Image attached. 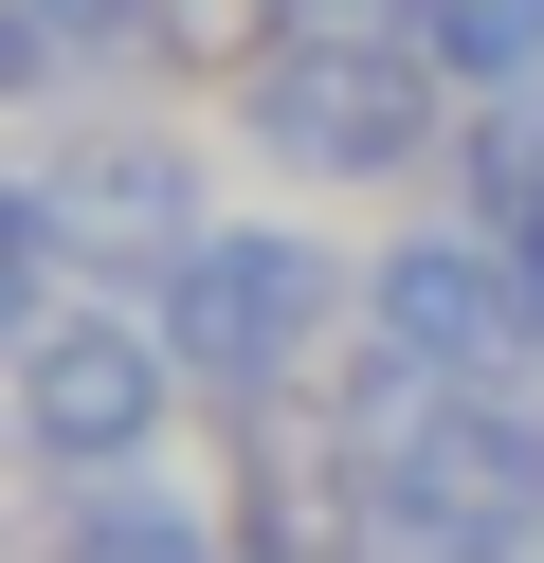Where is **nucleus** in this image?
I'll list each match as a JSON object with an SVG mask.
<instances>
[{
	"mask_svg": "<svg viewBox=\"0 0 544 563\" xmlns=\"http://www.w3.org/2000/svg\"><path fill=\"white\" fill-rule=\"evenodd\" d=\"M435 128H471V110L418 37H273L236 74V146L273 183H418Z\"/></svg>",
	"mask_w": 544,
	"mask_h": 563,
	"instance_id": "f257e3e1",
	"label": "nucleus"
},
{
	"mask_svg": "<svg viewBox=\"0 0 544 563\" xmlns=\"http://www.w3.org/2000/svg\"><path fill=\"white\" fill-rule=\"evenodd\" d=\"M36 563H236V527L200 490H164V473H73L55 527H36Z\"/></svg>",
	"mask_w": 544,
	"mask_h": 563,
	"instance_id": "423d86ee",
	"label": "nucleus"
},
{
	"mask_svg": "<svg viewBox=\"0 0 544 563\" xmlns=\"http://www.w3.org/2000/svg\"><path fill=\"white\" fill-rule=\"evenodd\" d=\"M508 291H526V345H544V236H508Z\"/></svg>",
	"mask_w": 544,
	"mask_h": 563,
	"instance_id": "9d476101",
	"label": "nucleus"
},
{
	"mask_svg": "<svg viewBox=\"0 0 544 563\" xmlns=\"http://www.w3.org/2000/svg\"><path fill=\"white\" fill-rule=\"evenodd\" d=\"M345 309H363V273L326 255V236H290V219H218L200 255L145 291V328L181 345V382H200V400H273V382L309 364Z\"/></svg>",
	"mask_w": 544,
	"mask_h": 563,
	"instance_id": "f03ea898",
	"label": "nucleus"
},
{
	"mask_svg": "<svg viewBox=\"0 0 544 563\" xmlns=\"http://www.w3.org/2000/svg\"><path fill=\"white\" fill-rule=\"evenodd\" d=\"M164 418H181V345L145 328L127 291H73V309L19 328V454H36L55 490H73V473H145Z\"/></svg>",
	"mask_w": 544,
	"mask_h": 563,
	"instance_id": "7ed1b4c3",
	"label": "nucleus"
},
{
	"mask_svg": "<svg viewBox=\"0 0 544 563\" xmlns=\"http://www.w3.org/2000/svg\"><path fill=\"white\" fill-rule=\"evenodd\" d=\"M19 183L55 200V255L91 273V291H127V309L218 236V219H200V146H181V128H55Z\"/></svg>",
	"mask_w": 544,
	"mask_h": 563,
	"instance_id": "20e7f679",
	"label": "nucleus"
},
{
	"mask_svg": "<svg viewBox=\"0 0 544 563\" xmlns=\"http://www.w3.org/2000/svg\"><path fill=\"white\" fill-rule=\"evenodd\" d=\"M454 183H471V236H544V91L454 128Z\"/></svg>",
	"mask_w": 544,
	"mask_h": 563,
	"instance_id": "6e6552de",
	"label": "nucleus"
},
{
	"mask_svg": "<svg viewBox=\"0 0 544 563\" xmlns=\"http://www.w3.org/2000/svg\"><path fill=\"white\" fill-rule=\"evenodd\" d=\"M399 37H418L435 74L471 91V110H508V91H544V0H399Z\"/></svg>",
	"mask_w": 544,
	"mask_h": 563,
	"instance_id": "0eeeda50",
	"label": "nucleus"
},
{
	"mask_svg": "<svg viewBox=\"0 0 544 563\" xmlns=\"http://www.w3.org/2000/svg\"><path fill=\"white\" fill-rule=\"evenodd\" d=\"M363 345L418 364V382H544L526 291H508V236H471V219L381 236V255H363Z\"/></svg>",
	"mask_w": 544,
	"mask_h": 563,
	"instance_id": "39448f33",
	"label": "nucleus"
},
{
	"mask_svg": "<svg viewBox=\"0 0 544 563\" xmlns=\"http://www.w3.org/2000/svg\"><path fill=\"white\" fill-rule=\"evenodd\" d=\"M19 19H55L73 74H91V55H145V19H164V0H19Z\"/></svg>",
	"mask_w": 544,
	"mask_h": 563,
	"instance_id": "1a4fd4ad",
	"label": "nucleus"
}]
</instances>
